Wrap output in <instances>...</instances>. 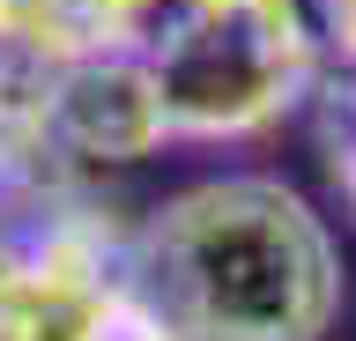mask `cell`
<instances>
[{
	"mask_svg": "<svg viewBox=\"0 0 356 341\" xmlns=\"http://www.w3.org/2000/svg\"><path fill=\"white\" fill-rule=\"evenodd\" d=\"M149 297L193 341H319L341 274L289 185L216 178L156 215Z\"/></svg>",
	"mask_w": 356,
	"mask_h": 341,
	"instance_id": "6da1fadb",
	"label": "cell"
},
{
	"mask_svg": "<svg viewBox=\"0 0 356 341\" xmlns=\"http://www.w3.org/2000/svg\"><path fill=\"white\" fill-rule=\"evenodd\" d=\"M319 38V0H186L141 60L178 134H245L312 82Z\"/></svg>",
	"mask_w": 356,
	"mask_h": 341,
	"instance_id": "7a4b0ae2",
	"label": "cell"
},
{
	"mask_svg": "<svg viewBox=\"0 0 356 341\" xmlns=\"http://www.w3.org/2000/svg\"><path fill=\"white\" fill-rule=\"evenodd\" d=\"M163 134H171V119H163V97H156V74L141 52L67 60L44 90V141L67 156L127 163V156H149Z\"/></svg>",
	"mask_w": 356,
	"mask_h": 341,
	"instance_id": "3957f363",
	"label": "cell"
},
{
	"mask_svg": "<svg viewBox=\"0 0 356 341\" xmlns=\"http://www.w3.org/2000/svg\"><path fill=\"white\" fill-rule=\"evenodd\" d=\"M334 112H341V126H327V149H334V185H341V201L356 208V74H349V104L334 97Z\"/></svg>",
	"mask_w": 356,
	"mask_h": 341,
	"instance_id": "277c9868",
	"label": "cell"
},
{
	"mask_svg": "<svg viewBox=\"0 0 356 341\" xmlns=\"http://www.w3.org/2000/svg\"><path fill=\"white\" fill-rule=\"evenodd\" d=\"M319 8H327V15H334V8H349V0H319Z\"/></svg>",
	"mask_w": 356,
	"mask_h": 341,
	"instance_id": "5b68a950",
	"label": "cell"
}]
</instances>
